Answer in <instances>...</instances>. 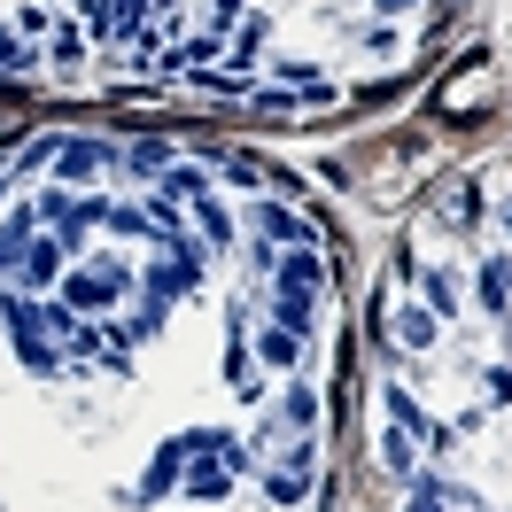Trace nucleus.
Instances as JSON below:
<instances>
[{
	"mask_svg": "<svg viewBox=\"0 0 512 512\" xmlns=\"http://www.w3.org/2000/svg\"><path fill=\"white\" fill-rule=\"evenodd\" d=\"M450 505H458V497H450L443 481H419L412 489V512H450Z\"/></svg>",
	"mask_w": 512,
	"mask_h": 512,
	"instance_id": "1",
	"label": "nucleus"
},
{
	"mask_svg": "<svg viewBox=\"0 0 512 512\" xmlns=\"http://www.w3.org/2000/svg\"><path fill=\"white\" fill-rule=\"evenodd\" d=\"M481 295H489V303L505 311V295H512V272H505V264H489V280H481Z\"/></svg>",
	"mask_w": 512,
	"mask_h": 512,
	"instance_id": "2",
	"label": "nucleus"
}]
</instances>
